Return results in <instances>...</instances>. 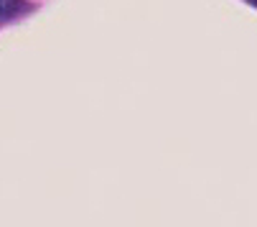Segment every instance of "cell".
Returning a JSON list of instances; mask_svg holds the SVG:
<instances>
[{"instance_id":"obj_1","label":"cell","mask_w":257,"mask_h":227,"mask_svg":"<svg viewBox=\"0 0 257 227\" xmlns=\"http://www.w3.org/2000/svg\"><path fill=\"white\" fill-rule=\"evenodd\" d=\"M21 11H26V3L21 0H0V18H11Z\"/></svg>"},{"instance_id":"obj_2","label":"cell","mask_w":257,"mask_h":227,"mask_svg":"<svg viewBox=\"0 0 257 227\" xmlns=\"http://www.w3.org/2000/svg\"><path fill=\"white\" fill-rule=\"evenodd\" d=\"M247 3H252V6H257V0H247Z\"/></svg>"}]
</instances>
